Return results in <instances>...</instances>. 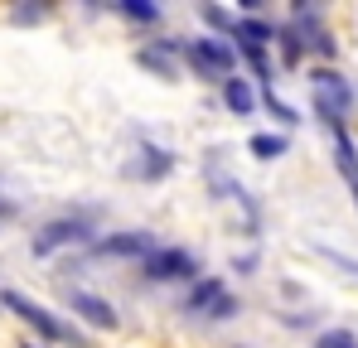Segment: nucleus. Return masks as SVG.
Here are the masks:
<instances>
[{
  "label": "nucleus",
  "mask_w": 358,
  "mask_h": 348,
  "mask_svg": "<svg viewBox=\"0 0 358 348\" xmlns=\"http://www.w3.org/2000/svg\"><path fill=\"white\" fill-rule=\"evenodd\" d=\"M310 97H315V116L329 131H344V121H349V112H354V102H358L354 82L339 68H324V63L310 68Z\"/></svg>",
  "instance_id": "nucleus-1"
},
{
  "label": "nucleus",
  "mask_w": 358,
  "mask_h": 348,
  "mask_svg": "<svg viewBox=\"0 0 358 348\" xmlns=\"http://www.w3.org/2000/svg\"><path fill=\"white\" fill-rule=\"evenodd\" d=\"M0 305L10 310V314H20L44 344H63V348H87L83 339V329H73L68 319H59L54 310H44L39 300H29V295H20V290H0Z\"/></svg>",
  "instance_id": "nucleus-2"
},
{
  "label": "nucleus",
  "mask_w": 358,
  "mask_h": 348,
  "mask_svg": "<svg viewBox=\"0 0 358 348\" xmlns=\"http://www.w3.org/2000/svg\"><path fill=\"white\" fill-rule=\"evenodd\" d=\"M179 58L189 63V73L199 78V82H228V78H238V49L228 44V39H213V34H199V39H184V49Z\"/></svg>",
  "instance_id": "nucleus-3"
},
{
  "label": "nucleus",
  "mask_w": 358,
  "mask_h": 348,
  "mask_svg": "<svg viewBox=\"0 0 358 348\" xmlns=\"http://www.w3.org/2000/svg\"><path fill=\"white\" fill-rule=\"evenodd\" d=\"M92 242H97V237H92V218L68 213V218H54V223H44V228L34 232L29 252H34V256H54L59 247H92Z\"/></svg>",
  "instance_id": "nucleus-4"
},
{
  "label": "nucleus",
  "mask_w": 358,
  "mask_h": 348,
  "mask_svg": "<svg viewBox=\"0 0 358 348\" xmlns=\"http://www.w3.org/2000/svg\"><path fill=\"white\" fill-rule=\"evenodd\" d=\"M141 271H145L150 286H175V281H189V286H194L203 266H199V256H194L189 247H160Z\"/></svg>",
  "instance_id": "nucleus-5"
},
{
  "label": "nucleus",
  "mask_w": 358,
  "mask_h": 348,
  "mask_svg": "<svg viewBox=\"0 0 358 348\" xmlns=\"http://www.w3.org/2000/svg\"><path fill=\"white\" fill-rule=\"evenodd\" d=\"M160 252V242H155V232L136 228V232H107V237H97L92 242V256H117V261H150Z\"/></svg>",
  "instance_id": "nucleus-6"
},
{
  "label": "nucleus",
  "mask_w": 358,
  "mask_h": 348,
  "mask_svg": "<svg viewBox=\"0 0 358 348\" xmlns=\"http://www.w3.org/2000/svg\"><path fill=\"white\" fill-rule=\"evenodd\" d=\"M68 305H73V314H78L83 324H92V329H102V334H117L121 329L117 305L102 300V295H92V290H68Z\"/></svg>",
  "instance_id": "nucleus-7"
},
{
  "label": "nucleus",
  "mask_w": 358,
  "mask_h": 348,
  "mask_svg": "<svg viewBox=\"0 0 358 348\" xmlns=\"http://www.w3.org/2000/svg\"><path fill=\"white\" fill-rule=\"evenodd\" d=\"M179 49H184V39H155V44L136 49V63L160 82H179Z\"/></svg>",
  "instance_id": "nucleus-8"
},
{
  "label": "nucleus",
  "mask_w": 358,
  "mask_h": 348,
  "mask_svg": "<svg viewBox=\"0 0 358 348\" xmlns=\"http://www.w3.org/2000/svg\"><path fill=\"white\" fill-rule=\"evenodd\" d=\"M175 150H165V145H141V155L126 165V179H141V184H160V179H170L175 174Z\"/></svg>",
  "instance_id": "nucleus-9"
},
{
  "label": "nucleus",
  "mask_w": 358,
  "mask_h": 348,
  "mask_svg": "<svg viewBox=\"0 0 358 348\" xmlns=\"http://www.w3.org/2000/svg\"><path fill=\"white\" fill-rule=\"evenodd\" d=\"M218 97H223V107L233 116H257V107H262V92H257V82L252 78H228L223 87H218Z\"/></svg>",
  "instance_id": "nucleus-10"
},
{
  "label": "nucleus",
  "mask_w": 358,
  "mask_h": 348,
  "mask_svg": "<svg viewBox=\"0 0 358 348\" xmlns=\"http://www.w3.org/2000/svg\"><path fill=\"white\" fill-rule=\"evenodd\" d=\"M281 34V24H271L266 15H238V39L233 49H271Z\"/></svg>",
  "instance_id": "nucleus-11"
},
{
  "label": "nucleus",
  "mask_w": 358,
  "mask_h": 348,
  "mask_svg": "<svg viewBox=\"0 0 358 348\" xmlns=\"http://www.w3.org/2000/svg\"><path fill=\"white\" fill-rule=\"evenodd\" d=\"M223 276H199V281H194V286L184 290V300H179V310H184V314H208V310H213V305H218V295H223Z\"/></svg>",
  "instance_id": "nucleus-12"
},
{
  "label": "nucleus",
  "mask_w": 358,
  "mask_h": 348,
  "mask_svg": "<svg viewBox=\"0 0 358 348\" xmlns=\"http://www.w3.org/2000/svg\"><path fill=\"white\" fill-rule=\"evenodd\" d=\"M329 136H334V170H339V179L349 184V194L358 203V145L349 131H329Z\"/></svg>",
  "instance_id": "nucleus-13"
},
{
  "label": "nucleus",
  "mask_w": 358,
  "mask_h": 348,
  "mask_svg": "<svg viewBox=\"0 0 358 348\" xmlns=\"http://www.w3.org/2000/svg\"><path fill=\"white\" fill-rule=\"evenodd\" d=\"M247 155L262 160V165H271V160L291 155V136L286 131H257V136H247Z\"/></svg>",
  "instance_id": "nucleus-14"
},
{
  "label": "nucleus",
  "mask_w": 358,
  "mask_h": 348,
  "mask_svg": "<svg viewBox=\"0 0 358 348\" xmlns=\"http://www.w3.org/2000/svg\"><path fill=\"white\" fill-rule=\"evenodd\" d=\"M199 20L213 29V39H228V44L238 39V15H228L223 5H199Z\"/></svg>",
  "instance_id": "nucleus-15"
},
{
  "label": "nucleus",
  "mask_w": 358,
  "mask_h": 348,
  "mask_svg": "<svg viewBox=\"0 0 358 348\" xmlns=\"http://www.w3.org/2000/svg\"><path fill=\"white\" fill-rule=\"evenodd\" d=\"M112 10L121 20H131V24H160V5L155 0H117Z\"/></svg>",
  "instance_id": "nucleus-16"
},
{
  "label": "nucleus",
  "mask_w": 358,
  "mask_h": 348,
  "mask_svg": "<svg viewBox=\"0 0 358 348\" xmlns=\"http://www.w3.org/2000/svg\"><path fill=\"white\" fill-rule=\"evenodd\" d=\"M276 49H281V63H286V68H296L300 58H305V39H300V29L291 24V20L281 24V34H276Z\"/></svg>",
  "instance_id": "nucleus-17"
},
{
  "label": "nucleus",
  "mask_w": 358,
  "mask_h": 348,
  "mask_svg": "<svg viewBox=\"0 0 358 348\" xmlns=\"http://www.w3.org/2000/svg\"><path fill=\"white\" fill-rule=\"evenodd\" d=\"M262 107L276 116V121H281L286 131H291V126H300V112L291 107V102H286V97H276V87H262Z\"/></svg>",
  "instance_id": "nucleus-18"
},
{
  "label": "nucleus",
  "mask_w": 358,
  "mask_h": 348,
  "mask_svg": "<svg viewBox=\"0 0 358 348\" xmlns=\"http://www.w3.org/2000/svg\"><path fill=\"white\" fill-rule=\"evenodd\" d=\"M315 348H358V339H354V329H320Z\"/></svg>",
  "instance_id": "nucleus-19"
},
{
  "label": "nucleus",
  "mask_w": 358,
  "mask_h": 348,
  "mask_svg": "<svg viewBox=\"0 0 358 348\" xmlns=\"http://www.w3.org/2000/svg\"><path fill=\"white\" fill-rule=\"evenodd\" d=\"M238 54L252 63V73H257L262 82H271V78H276V73H271V58H266V49H238Z\"/></svg>",
  "instance_id": "nucleus-20"
},
{
  "label": "nucleus",
  "mask_w": 358,
  "mask_h": 348,
  "mask_svg": "<svg viewBox=\"0 0 358 348\" xmlns=\"http://www.w3.org/2000/svg\"><path fill=\"white\" fill-rule=\"evenodd\" d=\"M238 310H242V300L233 295V290H223V295H218V305H213V310H208L203 319H233Z\"/></svg>",
  "instance_id": "nucleus-21"
},
{
  "label": "nucleus",
  "mask_w": 358,
  "mask_h": 348,
  "mask_svg": "<svg viewBox=\"0 0 358 348\" xmlns=\"http://www.w3.org/2000/svg\"><path fill=\"white\" fill-rule=\"evenodd\" d=\"M44 15H49V5H15V10H10L15 24H34V20H44Z\"/></svg>",
  "instance_id": "nucleus-22"
},
{
  "label": "nucleus",
  "mask_w": 358,
  "mask_h": 348,
  "mask_svg": "<svg viewBox=\"0 0 358 348\" xmlns=\"http://www.w3.org/2000/svg\"><path fill=\"white\" fill-rule=\"evenodd\" d=\"M252 266H257V252H247V256H233V271H238V276H252Z\"/></svg>",
  "instance_id": "nucleus-23"
},
{
  "label": "nucleus",
  "mask_w": 358,
  "mask_h": 348,
  "mask_svg": "<svg viewBox=\"0 0 358 348\" xmlns=\"http://www.w3.org/2000/svg\"><path fill=\"white\" fill-rule=\"evenodd\" d=\"M15 213H20V208H15V203H10V198H0V223H10V218H15Z\"/></svg>",
  "instance_id": "nucleus-24"
},
{
  "label": "nucleus",
  "mask_w": 358,
  "mask_h": 348,
  "mask_svg": "<svg viewBox=\"0 0 358 348\" xmlns=\"http://www.w3.org/2000/svg\"><path fill=\"white\" fill-rule=\"evenodd\" d=\"M20 348H39V344H20Z\"/></svg>",
  "instance_id": "nucleus-25"
}]
</instances>
